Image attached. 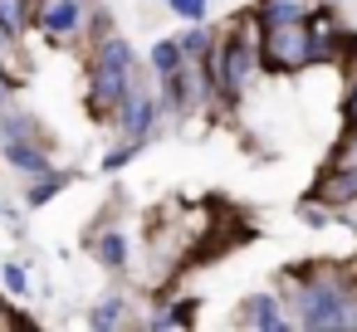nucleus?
I'll return each mask as SVG.
<instances>
[{
  "label": "nucleus",
  "instance_id": "1",
  "mask_svg": "<svg viewBox=\"0 0 357 332\" xmlns=\"http://www.w3.org/2000/svg\"><path fill=\"white\" fill-rule=\"evenodd\" d=\"M132 88V49L113 35L98 40V54H93V69H89V108L98 118H113L118 103L128 98Z\"/></svg>",
  "mask_w": 357,
  "mask_h": 332
},
{
  "label": "nucleus",
  "instance_id": "2",
  "mask_svg": "<svg viewBox=\"0 0 357 332\" xmlns=\"http://www.w3.org/2000/svg\"><path fill=\"white\" fill-rule=\"evenodd\" d=\"M264 69L274 74H298L313 64V35H308V15L298 20H264V40H259Z\"/></svg>",
  "mask_w": 357,
  "mask_h": 332
},
{
  "label": "nucleus",
  "instance_id": "16",
  "mask_svg": "<svg viewBox=\"0 0 357 332\" xmlns=\"http://www.w3.org/2000/svg\"><path fill=\"white\" fill-rule=\"evenodd\" d=\"M176 45H181V59H206V49H211V30H191V35H181Z\"/></svg>",
  "mask_w": 357,
  "mask_h": 332
},
{
  "label": "nucleus",
  "instance_id": "18",
  "mask_svg": "<svg viewBox=\"0 0 357 332\" xmlns=\"http://www.w3.org/2000/svg\"><path fill=\"white\" fill-rule=\"evenodd\" d=\"M167 6H172L181 20H201V15H206V0H167Z\"/></svg>",
  "mask_w": 357,
  "mask_h": 332
},
{
  "label": "nucleus",
  "instance_id": "23",
  "mask_svg": "<svg viewBox=\"0 0 357 332\" xmlns=\"http://www.w3.org/2000/svg\"><path fill=\"white\" fill-rule=\"evenodd\" d=\"M0 327H10V317H6V308H0Z\"/></svg>",
  "mask_w": 357,
  "mask_h": 332
},
{
  "label": "nucleus",
  "instance_id": "20",
  "mask_svg": "<svg viewBox=\"0 0 357 332\" xmlns=\"http://www.w3.org/2000/svg\"><path fill=\"white\" fill-rule=\"evenodd\" d=\"M6 283H10V293H25L30 283H25V274L15 269V264H6Z\"/></svg>",
  "mask_w": 357,
  "mask_h": 332
},
{
  "label": "nucleus",
  "instance_id": "21",
  "mask_svg": "<svg viewBox=\"0 0 357 332\" xmlns=\"http://www.w3.org/2000/svg\"><path fill=\"white\" fill-rule=\"evenodd\" d=\"M342 113H347V122H357V79H352V88H347V98H342Z\"/></svg>",
  "mask_w": 357,
  "mask_h": 332
},
{
  "label": "nucleus",
  "instance_id": "7",
  "mask_svg": "<svg viewBox=\"0 0 357 332\" xmlns=\"http://www.w3.org/2000/svg\"><path fill=\"white\" fill-rule=\"evenodd\" d=\"M313 200H323V205H352V200H357V171L328 166V171L318 176V186H313Z\"/></svg>",
  "mask_w": 357,
  "mask_h": 332
},
{
  "label": "nucleus",
  "instance_id": "6",
  "mask_svg": "<svg viewBox=\"0 0 357 332\" xmlns=\"http://www.w3.org/2000/svg\"><path fill=\"white\" fill-rule=\"evenodd\" d=\"M0 152H6V161L10 166H20V171H45V147H40V137H25V132H6L0 127Z\"/></svg>",
  "mask_w": 357,
  "mask_h": 332
},
{
  "label": "nucleus",
  "instance_id": "22",
  "mask_svg": "<svg viewBox=\"0 0 357 332\" xmlns=\"http://www.w3.org/2000/svg\"><path fill=\"white\" fill-rule=\"evenodd\" d=\"M10 84H15V79H10L6 69H0V113H6V108H10Z\"/></svg>",
  "mask_w": 357,
  "mask_h": 332
},
{
  "label": "nucleus",
  "instance_id": "14",
  "mask_svg": "<svg viewBox=\"0 0 357 332\" xmlns=\"http://www.w3.org/2000/svg\"><path fill=\"white\" fill-rule=\"evenodd\" d=\"M98 259H103L108 269H118V264L128 259V244H123V235H118V230H108V235H98Z\"/></svg>",
  "mask_w": 357,
  "mask_h": 332
},
{
  "label": "nucleus",
  "instance_id": "17",
  "mask_svg": "<svg viewBox=\"0 0 357 332\" xmlns=\"http://www.w3.org/2000/svg\"><path fill=\"white\" fill-rule=\"evenodd\" d=\"M123 322V298H103L93 308V327H118Z\"/></svg>",
  "mask_w": 357,
  "mask_h": 332
},
{
  "label": "nucleus",
  "instance_id": "4",
  "mask_svg": "<svg viewBox=\"0 0 357 332\" xmlns=\"http://www.w3.org/2000/svg\"><path fill=\"white\" fill-rule=\"evenodd\" d=\"M152 118H157V103L147 98V88H128V98L118 103V127L132 137V142H142L147 137V127H152Z\"/></svg>",
  "mask_w": 357,
  "mask_h": 332
},
{
  "label": "nucleus",
  "instance_id": "5",
  "mask_svg": "<svg viewBox=\"0 0 357 332\" xmlns=\"http://www.w3.org/2000/svg\"><path fill=\"white\" fill-rule=\"evenodd\" d=\"M35 20H40V30H45L50 40H69V35H79V30H84L79 0H45V6L35 10Z\"/></svg>",
  "mask_w": 357,
  "mask_h": 332
},
{
  "label": "nucleus",
  "instance_id": "8",
  "mask_svg": "<svg viewBox=\"0 0 357 332\" xmlns=\"http://www.w3.org/2000/svg\"><path fill=\"white\" fill-rule=\"evenodd\" d=\"M240 317H245L250 327H259V332H279V327H289V317H284L279 298H269V293H255V298H245Z\"/></svg>",
  "mask_w": 357,
  "mask_h": 332
},
{
  "label": "nucleus",
  "instance_id": "19",
  "mask_svg": "<svg viewBox=\"0 0 357 332\" xmlns=\"http://www.w3.org/2000/svg\"><path fill=\"white\" fill-rule=\"evenodd\" d=\"M132 152H137L132 142H128V147H118V152H108V157H103V171H118V166H123V161H128Z\"/></svg>",
  "mask_w": 357,
  "mask_h": 332
},
{
  "label": "nucleus",
  "instance_id": "3",
  "mask_svg": "<svg viewBox=\"0 0 357 332\" xmlns=\"http://www.w3.org/2000/svg\"><path fill=\"white\" fill-rule=\"evenodd\" d=\"M211 69H206V59H181V69L162 84L167 88V103L176 108V113H196V108H206V93H211Z\"/></svg>",
  "mask_w": 357,
  "mask_h": 332
},
{
  "label": "nucleus",
  "instance_id": "10",
  "mask_svg": "<svg viewBox=\"0 0 357 332\" xmlns=\"http://www.w3.org/2000/svg\"><path fill=\"white\" fill-rule=\"evenodd\" d=\"M152 69H157V79L167 84V79L181 69V45H176V40H157V49H152Z\"/></svg>",
  "mask_w": 357,
  "mask_h": 332
},
{
  "label": "nucleus",
  "instance_id": "12",
  "mask_svg": "<svg viewBox=\"0 0 357 332\" xmlns=\"http://www.w3.org/2000/svg\"><path fill=\"white\" fill-rule=\"evenodd\" d=\"M328 166H337V171H357V122H347V132H342V142L333 147V161Z\"/></svg>",
  "mask_w": 357,
  "mask_h": 332
},
{
  "label": "nucleus",
  "instance_id": "13",
  "mask_svg": "<svg viewBox=\"0 0 357 332\" xmlns=\"http://www.w3.org/2000/svg\"><path fill=\"white\" fill-rule=\"evenodd\" d=\"M59 186H69V176H64V171H40V176H35V186H30V196H25V200H30V205H45V200H50V196H54V191H59Z\"/></svg>",
  "mask_w": 357,
  "mask_h": 332
},
{
  "label": "nucleus",
  "instance_id": "11",
  "mask_svg": "<svg viewBox=\"0 0 357 332\" xmlns=\"http://www.w3.org/2000/svg\"><path fill=\"white\" fill-rule=\"evenodd\" d=\"M35 10H40V0H0V20H6L15 35L35 20Z\"/></svg>",
  "mask_w": 357,
  "mask_h": 332
},
{
  "label": "nucleus",
  "instance_id": "9",
  "mask_svg": "<svg viewBox=\"0 0 357 332\" xmlns=\"http://www.w3.org/2000/svg\"><path fill=\"white\" fill-rule=\"evenodd\" d=\"M0 69H6L10 79H25L30 74V59H25V49H20V35L0 20Z\"/></svg>",
  "mask_w": 357,
  "mask_h": 332
},
{
  "label": "nucleus",
  "instance_id": "15",
  "mask_svg": "<svg viewBox=\"0 0 357 332\" xmlns=\"http://www.w3.org/2000/svg\"><path fill=\"white\" fill-rule=\"evenodd\" d=\"M259 15L264 20H298V15H308L298 0H259Z\"/></svg>",
  "mask_w": 357,
  "mask_h": 332
},
{
  "label": "nucleus",
  "instance_id": "24",
  "mask_svg": "<svg viewBox=\"0 0 357 332\" xmlns=\"http://www.w3.org/2000/svg\"><path fill=\"white\" fill-rule=\"evenodd\" d=\"M79 6H84V0H79Z\"/></svg>",
  "mask_w": 357,
  "mask_h": 332
}]
</instances>
